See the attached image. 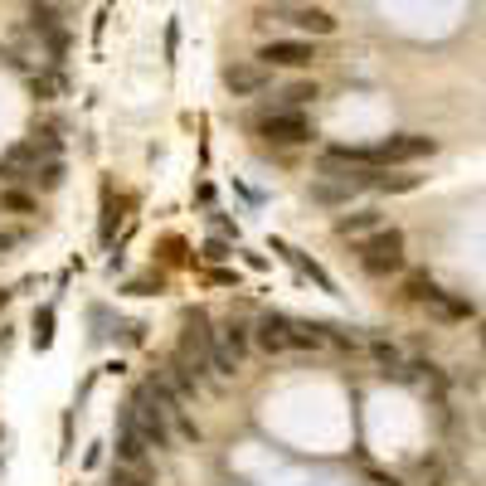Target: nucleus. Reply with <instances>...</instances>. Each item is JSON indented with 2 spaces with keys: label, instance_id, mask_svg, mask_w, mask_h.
Instances as JSON below:
<instances>
[{
  "label": "nucleus",
  "instance_id": "nucleus-1",
  "mask_svg": "<svg viewBox=\"0 0 486 486\" xmlns=\"http://www.w3.org/2000/svg\"><path fill=\"white\" fill-rule=\"evenodd\" d=\"M360 268L370 278H390V273H404V234L399 228H370V234L360 238Z\"/></svg>",
  "mask_w": 486,
  "mask_h": 486
},
{
  "label": "nucleus",
  "instance_id": "nucleus-2",
  "mask_svg": "<svg viewBox=\"0 0 486 486\" xmlns=\"http://www.w3.org/2000/svg\"><path fill=\"white\" fill-rule=\"evenodd\" d=\"M122 419L132 423V428H141L151 448H166V442H170V413H166L161 404H156V394L147 390V384H141V390L132 394V404H127Z\"/></svg>",
  "mask_w": 486,
  "mask_h": 486
},
{
  "label": "nucleus",
  "instance_id": "nucleus-3",
  "mask_svg": "<svg viewBox=\"0 0 486 486\" xmlns=\"http://www.w3.org/2000/svg\"><path fill=\"white\" fill-rule=\"evenodd\" d=\"M263 68H292V74H302V68L317 64V45L311 39H268L258 49Z\"/></svg>",
  "mask_w": 486,
  "mask_h": 486
},
{
  "label": "nucleus",
  "instance_id": "nucleus-4",
  "mask_svg": "<svg viewBox=\"0 0 486 486\" xmlns=\"http://www.w3.org/2000/svg\"><path fill=\"white\" fill-rule=\"evenodd\" d=\"M258 132L273 141V147H302V141H311V122L297 107H278L258 122Z\"/></svg>",
  "mask_w": 486,
  "mask_h": 486
},
{
  "label": "nucleus",
  "instance_id": "nucleus-5",
  "mask_svg": "<svg viewBox=\"0 0 486 486\" xmlns=\"http://www.w3.org/2000/svg\"><path fill=\"white\" fill-rule=\"evenodd\" d=\"M25 15H30V30L45 39L49 59L59 64L64 54H68V35H64V25H59V10H54L49 0H30V10H25Z\"/></svg>",
  "mask_w": 486,
  "mask_h": 486
},
{
  "label": "nucleus",
  "instance_id": "nucleus-6",
  "mask_svg": "<svg viewBox=\"0 0 486 486\" xmlns=\"http://www.w3.org/2000/svg\"><path fill=\"white\" fill-rule=\"evenodd\" d=\"M278 20H282V25H292L297 35H311V39L336 35V15H331V10H321V5H288Z\"/></svg>",
  "mask_w": 486,
  "mask_h": 486
},
{
  "label": "nucleus",
  "instance_id": "nucleus-7",
  "mask_svg": "<svg viewBox=\"0 0 486 486\" xmlns=\"http://www.w3.org/2000/svg\"><path fill=\"white\" fill-rule=\"evenodd\" d=\"M438 151V141L433 137H390L384 147L375 151L380 156V166H404V161H423V156H433Z\"/></svg>",
  "mask_w": 486,
  "mask_h": 486
},
{
  "label": "nucleus",
  "instance_id": "nucleus-8",
  "mask_svg": "<svg viewBox=\"0 0 486 486\" xmlns=\"http://www.w3.org/2000/svg\"><path fill=\"white\" fill-rule=\"evenodd\" d=\"M268 74L273 68H263V64H234V68H224V88L234 97H253L268 88Z\"/></svg>",
  "mask_w": 486,
  "mask_h": 486
},
{
  "label": "nucleus",
  "instance_id": "nucleus-9",
  "mask_svg": "<svg viewBox=\"0 0 486 486\" xmlns=\"http://www.w3.org/2000/svg\"><path fill=\"white\" fill-rule=\"evenodd\" d=\"M209 346H214V336H209V326H205V317H185V331H180V360H190V365H205V355H209Z\"/></svg>",
  "mask_w": 486,
  "mask_h": 486
},
{
  "label": "nucleus",
  "instance_id": "nucleus-10",
  "mask_svg": "<svg viewBox=\"0 0 486 486\" xmlns=\"http://www.w3.org/2000/svg\"><path fill=\"white\" fill-rule=\"evenodd\" d=\"M156 448L147 442V433L141 428H132V423H117V462H132V467H147V457H151Z\"/></svg>",
  "mask_w": 486,
  "mask_h": 486
},
{
  "label": "nucleus",
  "instance_id": "nucleus-11",
  "mask_svg": "<svg viewBox=\"0 0 486 486\" xmlns=\"http://www.w3.org/2000/svg\"><path fill=\"white\" fill-rule=\"evenodd\" d=\"M438 321H471L477 317V302H467V297H448V292H433V302H428Z\"/></svg>",
  "mask_w": 486,
  "mask_h": 486
},
{
  "label": "nucleus",
  "instance_id": "nucleus-12",
  "mask_svg": "<svg viewBox=\"0 0 486 486\" xmlns=\"http://www.w3.org/2000/svg\"><path fill=\"white\" fill-rule=\"evenodd\" d=\"M355 195H360V185H355V180H331V176H326V180L311 185V199H317V205H350Z\"/></svg>",
  "mask_w": 486,
  "mask_h": 486
},
{
  "label": "nucleus",
  "instance_id": "nucleus-13",
  "mask_svg": "<svg viewBox=\"0 0 486 486\" xmlns=\"http://www.w3.org/2000/svg\"><path fill=\"white\" fill-rule=\"evenodd\" d=\"M380 224H384L380 209H355V214H340L336 219V234L340 238H365L370 228H380Z\"/></svg>",
  "mask_w": 486,
  "mask_h": 486
},
{
  "label": "nucleus",
  "instance_id": "nucleus-14",
  "mask_svg": "<svg viewBox=\"0 0 486 486\" xmlns=\"http://www.w3.org/2000/svg\"><path fill=\"white\" fill-rule=\"evenodd\" d=\"M253 340H258L268 355H282V350H288V317H263L258 331H253Z\"/></svg>",
  "mask_w": 486,
  "mask_h": 486
},
{
  "label": "nucleus",
  "instance_id": "nucleus-15",
  "mask_svg": "<svg viewBox=\"0 0 486 486\" xmlns=\"http://www.w3.org/2000/svg\"><path fill=\"white\" fill-rule=\"evenodd\" d=\"M326 346V326L317 321H288V350H321Z\"/></svg>",
  "mask_w": 486,
  "mask_h": 486
},
{
  "label": "nucleus",
  "instance_id": "nucleus-16",
  "mask_svg": "<svg viewBox=\"0 0 486 486\" xmlns=\"http://www.w3.org/2000/svg\"><path fill=\"white\" fill-rule=\"evenodd\" d=\"M199 370H205V365L176 360V365H170V375H166V384H170L180 399H195V394H199Z\"/></svg>",
  "mask_w": 486,
  "mask_h": 486
},
{
  "label": "nucleus",
  "instance_id": "nucleus-17",
  "mask_svg": "<svg viewBox=\"0 0 486 486\" xmlns=\"http://www.w3.org/2000/svg\"><path fill=\"white\" fill-rule=\"evenodd\" d=\"M30 185H39V190H59V185H64V161H59V156H45V161H35Z\"/></svg>",
  "mask_w": 486,
  "mask_h": 486
},
{
  "label": "nucleus",
  "instance_id": "nucleus-18",
  "mask_svg": "<svg viewBox=\"0 0 486 486\" xmlns=\"http://www.w3.org/2000/svg\"><path fill=\"white\" fill-rule=\"evenodd\" d=\"M205 365H209V375H214V380H234V375H238V355L228 350V346H209Z\"/></svg>",
  "mask_w": 486,
  "mask_h": 486
},
{
  "label": "nucleus",
  "instance_id": "nucleus-19",
  "mask_svg": "<svg viewBox=\"0 0 486 486\" xmlns=\"http://www.w3.org/2000/svg\"><path fill=\"white\" fill-rule=\"evenodd\" d=\"M370 185L384 190V195H409V190H419V176H404V170H394V176H390V170H375V180H370Z\"/></svg>",
  "mask_w": 486,
  "mask_h": 486
},
{
  "label": "nucleus",
  "instance_id": "nucleus-20",
  "mask_svg": "<svg viewBox=\"0 0 486 486\" xmlns=\"http://www.w3.org/2000/svg\"><path fill=\"white\" fill-rule=\"evenodd\" d=\"M0 209H5V214H39V199H35L30 190L5 185V190H0Z\"/></svg>",
  "mask_w": 486,
  "mask_h": 486
},
{
  "label": "nucleus",
  "instance_id": "nucleus-21",
  "mask_svg": "<svg viewBox=\"0 0 486 486\" xmlns=\"http://www.w3.org/2000/svg\"><path fill=\"white\" fill-rule=\"evenodd\" d=\"M370 360H375L384 375H399V365H404V355H399L394 340H370Z\"/></svg>",
  "mask_w": 486,
  "mask_h": 486
},
{
  "label": "nucleus",
  "instance_id": "nucleus-22",
  "mask_svg": "<svg viewBox=\"0 0 486 486\" xmlns=\"http://www.w3.org/2000/svg\"><path fill=\"white\" fill-rule=\"evenodd\" d=\"M433 292H438V282L428 278V273H409V282H404V297H409V302L428 307V302H433Z\"/></svg>",
  "mask_w": 486,
  "mask_h": 486
},
{
  "label": "nucleus",
  "instance_id": "nucleus-23",
  "mask_svg": "<svg viewBox=\"0 0 486 486\" xmlns=\"http://www.w3.org/2000/svg\"><path fill=\"white\" fill-rule=\"evenodd\" d=\"M112 486H156L147 477V467H132V462H117L112 467Z\"/></svg>",
  "mask_w": 486,
  "mask_h": 486
},
{
  "label": "nucleus",
  "instance_id": "nucleus-24",
  "mask_svg": "<svg viewBox=\"0 0 486 486\" xmlns=\"http://www.w3.org/2000/svg\"><path fill=\"white\" fill-rule=\"evenodd\" d=\"M30 88H35L39 103H54V97L64 93V78H59V74H35V78H30Z\"/></svg>",
  "mask_w": 486,
  "mask_h": 486
},
{
  "label": "nucleus",
  "instance_id": "nucleus-25",
  "mask_svg": "<svg viewBox=\"0 0 486 486\" xmlns=\"http://www.w3.org/2000/svg\"><path fill=\"white\" fill-rule=\"evenodd\" d=\"M311 97H317V83H288V88H282V107H302V103H311Z\"/></svg>",
  "mask_w": 486,
  "mask_h": 486
},
{
  "label": "nucleus",
  "instance_id": "nucleus-26",
  "mask_svg": "<svg viewBox=\"0 0 486 486\" xmlns=\"http://www.w3.org/2000/svg\"><path fill=\"white\" fill-rule=\"evenodd\" d=\"M224 346H228V350H234L238 360H243V350H248V326L228 321V326H224Z\"/></svg>",
  "mask_w": 486,
  "mask_h": 486
},
{
  "label": "nucleus",
  "instance_id": "nucleus-27",
  "mask_svg": "<svg viewBox=\"0 0 486 486\" xmlns=\"http://www.w3.org/2000/svg\"><path fill=\"white\" fill-rule=\"evenodd\" d=\"M49 336H54V311H39V321H35V340H39V346H49Z\"/></svg>",
  "mask_w": 486,
  "mask_h": 486
},
{
  "label": "nucleus",
  "instance_id": "nucleus-28",
  "mask_svg": "<svg viewBox=\"0 0 486 486\" xmlns=\"http://www.w3.org/2000/svg\"><path fill=\"white\" fill-rule=\"evenodd\" d=\"M170 419H176V428H180V438H190V442H199V423L195 419H185V413L176 409V413H170Z\"/></svg>",
  "mask_w": 486,
  "mask_h": 486
},
{
  "label": "nucleus",
  "instance_id": "nucleus-29",
  "mask_svg": "<svg viewBox=\"0 0 486 486\" xmlns=\"http://www.w3.org/2000/svg\"><path fill=\"white\" fill-rule=\"evenodd\" d=\"M5 248H15V234H0V253Z\"/></svg>",
  "mask_w": 486,
  "mask_h": 486
},
{
  "label": "nucleus",
  "instance_id": "nucleus-30",
  "mask_svg": "<svg viewBox=\"0 0 486 486\" xmlns=\"http://www.w3.org/2000/svg\"><path fill=\"white\" fill-rule=\"evenodd\" d=\"M278 5H288V0H278Z\"/></svg>",
  "mask_w": 486,
  "mask_h": 486
}]
</instances>
